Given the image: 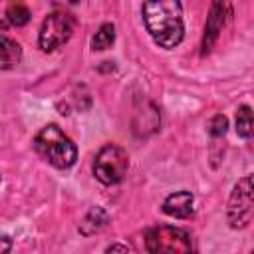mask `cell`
Returning <instances> with one entry per match:
<instances>
[{"label":"cell","instance_id":"1","mask_svg":"<svg viewBox=\"0 0 254 254\" xmlns=\"http://www.w3.org/2000/svg\"><path fill=\"white\" fill-rule=\"evenodd\" d=\"M143 22L153 42L165 50H173L183 42V6L177 0H153L143 4Z\"/></svg>","mask_w":254,"mask_h":254},{"label":"cell","instance_id":"2","mask_svg":"<svg viewBox=\"0 0 254 254\" xmlns=\"http://www.w3.org/2000/svg\"><path fill=\"white\" fill-rule=\"evenodd\" d=\"M34 149L56 169H69L77 161L75 143L54 123L42 127V131L34 137Z\"/></svg>","mask_w":254,"mask_h":254},{"label":"cell","instance_id":"3","mask_svg":"<svg viewBox=\"0 0 254 254\" xmlns=\"http://www.w3.org/2000/svg\"><path fill=\"white\" fill-rule=\"evenodd\" d=\"M145 248L149 254H194L192 236L179 226L159 224L145 236Z\"/></svg>","mask_w":254,"mask_h":254},{"label":"cell","instance_id":"4","mask_svg":"<svg viewBox=\"0 0 254 254\" xmlns=\"http://www.w3.org/2000/svg\"><path fill=\"white\" fill-rule=\"evenodd\" d=\"M254 216V173L242 177L230 196H228V204H226V220L232 228H244Z\"/></svg>","mask_w":254,"mask_h":254},{"label":"cell","instance_id":"5","mask_svg":"<svg viewBox=\"0 0 254 254\" xmlns=\"http://www.w3.org/2000/svg\"><path fill=\"white\" fill-rule=\"evenodd\" d=\"M127 169H129L127 151L113 143L101 147L93 159V175L99 183H103L107 187L117 185L125 177Z\"/></svg>","mask_w":254,"mask_h":254},{"label":"cell","instance_id":"6","mask_svg":"<svg viewBox=\"0 0 254 254\" xmlns=\"http://www.w3.org/2000/svg\"><path fill=\"white\" fill-rule=\"evenodd\" d=\"M75 30V18L69 12L58 10L44 18L38 34V46L44 52H54L56 48L64 46Z\"/></svg>","mask_w":254,"mask_h":254},{"label":"cell","instance_id":"7","mask_svg":"<svg viewBox=\"0 0 254 254\" xmlns=\"http://www.w3.org/2000/svg\"><path fill=\"white\" fill-rule=\"evenodd\" d=\"M226 14H230V4L226 2H214L210 6V14L206 18V26H204V36H202V56L210 52V48L214 46L218 34L222 32V26L226 22Z\"/></svg>","mask_w":254,"mask_h":254},{"label":"cell","instance_id":"8","mask_svg":"<svg viewBox=\"0 0 254 254\" xmlns=\"http://www.w3.org/2000/svg\"><path fill=\"white\" fill-rule=\"evenodd\" d=\"M192 202H194L192 192L179 190V192L169 194L163 200V212L173 218H189L192 214Z\"/></svg>","mask_w":254,"mask_h":254},{"label":"cell","instance_id":"9","mask_svg":"<svg viewBox=\"0 0 254 254\" xmlns=\"http://www.w3.org/2000/svg\"><path fill=\"white\" fill-rule=\"evenodd\" d=\"M109 222V214L105 208L101 206H91L87 210V214L83 216V220L79 222V234L81 236H93L97 232H101Z\"/></svg>","mask_w":254,"mask_h":254},{"label":"cell","instance_id":"10","mask_svg":"<svg viewBox=\"0 0 254 254\" xmlns=\"http://www.w3.org/2000/svg\"><path fill=\"white\" fill-rule=\"evenodd\" d=\"M22 60V48L16 40H10L8 36L0 38V67L10 69Z\"/></svg>","mask_w":254,"mask_h":254},{"label":"cell","instance_id":"11","mask_svg":"<svg viewBox=\"0 0 254 254\" xmlns=\"http://www.w3.org/2000/svg\"><path fill=\"white\" fill-rule=\"evenodd\" d=\"M236 133L242 139H254V111L248 105H240L236 111Z\"/></svg>","mask_w":254,"mask_h":254},{"label":"cell","instance_id":"12","mask_svg":"<svg viewBox=\"0 0 254 254\" xmlns=\"http://www.w3.org/2000/svg\"><path fill=\"white\" fill-rule=\"evenodd\" d=\"M115 42V26L105 22L99 26V30L95 32V36L91 38V48L97 50V52H103L107 48H111Z\"/></svg>","mask_w":254,"mask_h":254},{"label":"cell","instance_id":"13","mask_svg":"<svg viewBox=\"0 0 254 254\" xmlns=\"http://www.w3.org/2000/svg\"><path fill=\"white\" fill-rule=\"evenodd\" d=\"M30 18H32V14L24 4H10L8 10H6V20L16 28L26 26L30 22Z\"/></svg>","mask_w":254,"mask_h":254},{"label":"cell","instance_id":"14","mask_svg":"<svg viewBox=\"0 0 254 254\" xmlns=\"http://www.w3.org/2000/svg\"><path fill=\"white\" fill-rule=\"evenodd\" d=\"M206 129H208V133H210L212 137H222V135L226 133V129H228V119H226L222 113H216L214 117H210Z\"/></svg>","mask_w":254,"mask_h":254},{"label":"cell","instance_id":"15","mask_svg":"<svg viewBox=\"0 0 254 254\" xmlns=\"http://www.w3.org/2000/svg\"><path fill=\"white\" fill-rule=\"evenodd\" d=\"M105 254H127V246H123V244H111L107 250H105Z\"/></svg>","mask_w":254,"mask_h":254},{"label":"cell","instance_id":"16","mask_svg":"<svg viewBox=\"0 0 254 254\" xmlns=\"http://www.w3.org/2000/svg\"><path fill=\"white\" fill-rule=\"evenodd\" d=\"M2 244H4L2 254H8V250H10V238H8V236H2Z\"/></svg>","mask_w":254,"mask_h":254},{"label":"cell","instance_id":"17","mask_svg":"<svg viewBox=\"0 0 254 254\" xmlns=\"http://www.w3.org/2000/svg\"><path fill=\"white\" fill-rule=\"evenodd\" d=\"M252 254H254V250H252Z\"/></svg>","mask_w":254,"mask_h":254}]
</instances>
